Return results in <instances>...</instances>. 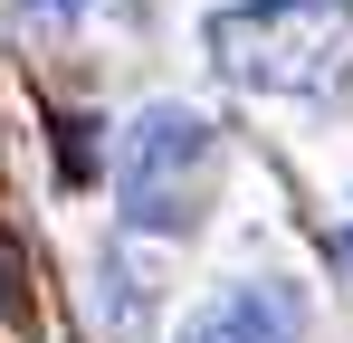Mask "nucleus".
Segmentation results:
<instances>
[{"mask_svg":"<svg viewBox=\"0 0 353 343\" xmlns=\"http://www.w3.org/2000/svg\"><path fill=\"white\" fill-rule=\"evenodd\" d=\"M210 57L258 96H334L353 76V10L344 0H239L210 19Z\"/></svg>","mask_w":353,"mask_h":343,"instance_id":"obj_1","label":"nucleus"},{"mask_svg":"<svg viewBox=\"0 0 353 343\" xmlns=\"http://www.w3.org/2000/svg\"><path fill=\"white\" fill-rule=\"evenodd\" d=\"M210 181H220V134L191 105H153L115 153V200L134 229H191L210 210Z\"/></svg>","mask_w":353,"mask_h":343,"instance_id":"obj_2","label":"nucleus"},{"mask_svg":"<svg viewBox=\"0 0 353 343\" xmlns=\"http://www.w3.org/2000/svg\"><path fill=\"white\" fill-rule=\"evenodd\" d=\"M181 343H305V315L287 286H230L181 324Z\"/></svg>","mask_w":353,"mask_h":343,"instance_id":"obj_3","label":"nucleus"},{"mask_svg":"<svg viewBox=\"0 0 353 343\" xmlns=\"http://www.w3.org/2000/svg\"><path fill=\"white\" fill-rule=\"evenodd\" d=\"M58 163H67V181H86V172H96V124H77V114H67V124H58Z\"/></svg>","mask_w":353,"mask_h":343,"instance_id":"obj_4","label":"nucleus"},{"mask_svg":"<svg viewBox=\"0 0 353 343\" xmlns=\"http://www.w3.org/2000/svg\"><path fill=\"white\" fill-rule=\"evenodd\" d=\"M19 277H29V267H19V248L0 238V305H19Z\"/></svg>","mask_w":353,"mask_h":343,"instance_id":"obj_5","label":"nucleus"},{"mask_svg":"<svg viewBox=\"0 0 353 343\" xmlns=\"http://www.w3.org/2000/svg\"><path fill=\"white\" fill-rule=\"evenodd\" d=\"M29 19H67V10H86V0H19Z\"/></svg>","mask_w":353,"mask_h":343,"instance_id":"obj_6","label":"nucleus"}]
</instances>
